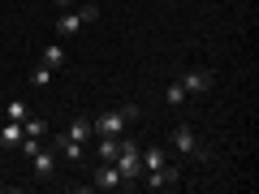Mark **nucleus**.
<instances>
[{
	"mask_svg": "<svg viewBox=\"0 0 259 194\" xmlns=\"http://www.w3.org/2000/svg\"><path fill=\"white\" fill-rule=\"evenodd\" d=\"M112 164H117V173L125 177V181H139V177H143V147H139V142H130V138H121V151H117Z\"/></svg>",
	"mask_w": 259,
	"mask_h": 194,
	"instance_id": "nucleus-1",
	"label": "nucleus"
},
{
	"mask_svg": "<svg viewBox=\"0 0 259 194\" xmlns=\"http://www.w3.org/2000/svg\"><path fill=\"white\" fill-rule=\"evenodd\" d=\"M91 129L100 138H117V134H125V117H121V108L117 112H100V117L91 121Z\"/></svg>",
	"mask_w": 259,
	"mask_h": 194,
	"instance_id": "nucleus-2",
	"label": "nucleus"
},
{
	"mask_svg": "<svg viewBox=\"0 0 259 194\" xmlns=\"http://www.w3.org/2000/svg\"><path fill=\"white\" fill-rule=\"evenodd\" d=\"M177 82L186 86V95H203V91H212L216 74H212V69H190V74H182Z\"/></svg>",
	"mask_w": 259,
	"mask_h": 194,
	"instance_id": "nucleus-3",
	"label": "nucleus"
},
{
	"mask_svg": "<svg viewBox=\"0 0 259 194\" xmlns=\"http://www.w3.org/2000/svg\"><path fill=\"white\" fill-rule=\"evenodd\" d=\"M173 181H182V168L177 164H164V168H147V190H168Z\"/></svg>",
	"mask_w": 259,
	"mask_h": 194,
	"instance_id": "nucleus-4",
	"label": "nucleus"
},
{
	"mask_svg": "<svg viewBox=\"0 0 259 194\" xmlns=\"http://www.w3.org/2000/svg\"><path fill=\"white\" fill-rule=\"evenodd\" d=\"M91 185H95V190H121L125 177L117 173V164H100V168H95V177H91Z\"/></svg>",
	"mask_w": 259,
	"mask_h": 194,
	"instance_id": "nucleus-5",
	"label": "nucleus"
},
{
	"mask_svg": "<svg viewBox=\"0 0 259 194\" xmlns=\"http://www.w3.org/2000/svg\"><path fill=\"white\" fill-rule=\"evenodd\" d=\"M30 164H35V173H39V177L48 181V177L56 173V151H52V147H39L35 156H30Z\"/></svg>",
	"mask_w": 259,
	"mask_h": 194,
	"instance_id": "nucleus-6",
	"label": "nucleus"
},
{
	"mask_svg": "<svg viewBox=\"0 0 259 194\" xmlns=\"http://www.w3.org/2000/svg\"><path fill=\"white\" fill-rule=\"evenodd\" d=\"M52 151H61L65 160H74V164H78L87 147H82V142H74V138H69V134H56V138H52Z\"/></svg>",
	"mask_w": 259,
	"mask_h": 194,
	"instance_id": "nucleus-7",
	"label": "nucleus"
},
{
	"mask_svg": "<svg viewBox=\"0 0 259 194\" xmlns=\"http://www.w3.org/2000/svg\"><path fill=\"white\" fill-rule=\"evenodd\" d=\"M173 147L182 151V156L199 151V138H194V129H190V125H177V129H173Z\"/></svg>",
	"mask_w": 259,
	"mask_h": 194,
	"instance_id": "nucleus-8",
	"label": "nucleus"
},
{
	"mask_svg": "<svg viewBox=\"0 0 259 194\" xmlns=\"http://www.w3.org/2000/svg\"><path fill=\"white\" fill-rule=\"evenodd\" d=\"M87 26V22H82V13H61V22H56V35H61V39H69V35H78V30H82Z\"/></svg>",
	"mask_w": 259,
	"mask_h": 194,
	"instance_id": "nucleus-9",
	"label": "nucleus"
},
{
	"mask_svg": "<svg viewBox=\"0 0 259 194\" xmlns=\"http://www.w3.org/2000/svg\"><path fill=\"white\" fill-rule=\"evenodd\" d=\"M117 151H121V134H117V138H100V142H95L100 164H112V160H117Z\"/></svg>",
	"mask_w": 259,
	"mask_h": 194,
	"instance_id": "nucleus-10",
	"label": "nucleus"
},
{
	"mask_svg": "<svg viewBox=\"0 0 259 194\" xmlns=\"http://www.w3.org/2000/svg\"><path fill=\"white\" fill-rule=\"evenodd\" d=\"M65 134H69V138H74V142H82V147H87V142H91V134H95V129H91V121H87V117H78L74 125L65 129Z\"/></svg>",
	"mask_w": 259,
	"mask_h": 194,
	"instance_id": "nucleus-11",
	"label": "nucleus"
},
{
	"mask_svg": "<svg viewBox=\"0 0 259 194\" xmlns=\"http://www.w3.org/2000/svg\"><path fill=\"white\" fill-rule=\"evenodd\" d=\"M22 138H26V129H22V121H9V125L0 129V142H5V147H18Z\"/></svg>",
	"mask_w": 259,
	"mask_h": 194,
	"instance_id": "nucleus-12",
	"label": "nucleus"
},
{
	"mask_svg": "<svg viewBox=\"0 0 259 194\" xmlns=\"http://www.w3.org/2000/svg\"><path fill=\"white\" fill-rule=\"evenodd\" d=\"M164 164H168L164 147H147V151H143V173H147V168H164Z\"/></svg>",
	"mask_w": 259,
	"mask_h": 194,
	"instance_id": "nucleus-13",
	"label": "nucleus"
},
{
	"mask_svg": "<svg viewBox=\"0 0 259 194\" xmlns=\"http://www.w3.org/2000/svg\"><path fill=\"white\" fill-rule=\"evenodd\" d=\"M44 65L48 69H61L65 65V47L61 43H44Z\"/></svg>",
	"mask_w": 259,
	"mask_h": 194,
	"instance_id": "nucleus-14",
	"label": "nucleus"
},
{
	"mask_svg": "<svg viewBox=\"0 0 259 194\" xmlns=\"http://www.w3.org/2000/svg\"><path fill=\"white\" fill-rule=\"evenodd\" d=\"M56 69H48V65H35V74H30V86H39V91H44V86H52L56 82Z\"/></svg>",
	"mask_w": 259,
	"mask_h": 194,
	"instance_id": "nucleus-15",
	"label": "nucleus"
},
{
	"mask_svg": "<svg viewBox=\"0 0 259 194\" xmlns=\"http://www.w3.org/2000/svg\"><path fill=\"white\" fill-rule=\"evenodd\" d=\"M22 129H26V138H44V134H48V121L26 117V121H22Z\"/></svg>",
	"mask_w": 259,
	"mask_h": 194,
	"instance_id": "nucleus-16",
	"label": "nucleus"
},
{
	"mask_svg": "<svg viewBox=\"0 0 259 194\" xmlns=\"http://www.w3.org/2000/svg\"><path fill=\"white\" fill-rule=\"evenodd\" d=\"M26 117H30L26 100H9V121H26Z\"/></svg>",
	"mask_w": 259,
	"mask_h": 194,
	"instance_id": "nucleus-17",
	"label": "nucleus"
},
{
	"mask_svg": "<svg viewBox=\"0 0 259 194\" xmlns=\"http://www.w3.org/2000/svg\"><path fill=\"white\" fill-rule=\"evenodd\" d=\"M78 13H82V22H95V18H100V5L87 0V5H78Z\"/></svg>",
	"mask_w": 259,
	"mask_h": 194,
	"instance_id": "nucleus-18",
	"label": "nucleus"
},
{
	"mask_svg": "<svg viewBox=\"0 0 259 194\" xmlns=\"http://www.w3.org/2000/svg\"><path fill=\"white\" fill-rule=\"evenodd\" d=\"M186 100V86L182 82H173V86H168V104H173V108H177V104H182Z\"/></svg>",
	"mask_w": 259,
	"mask_h": 194,
	"instance_id": "nucleus-19",
	"label": "nucleus"
},
{
	"mask_svg": "<svg viewBox=\"0 0 259 194\" xmlns=\"http://www.w3.org/2000/svg\"><path fill=\"white\" fill-rule=\"evenodd\" d=\"M121 117H125V125H130V121L143 117V108H139V104H125V108H121Z\"/></svg>",
	"mask_w": 259,
	"mask_h": 194,
	"instance_id": "nucleus-20",
	"label": "nucleus"
},
{
	"mask_svg": "<svg viewBox=\"0 0 259 194\" xmlns=\"http://www.w3.org/2000/svg\"><path fill=\"white\" fill-rule=\"evenodd\" d=\"M69 5H87V0H69Z\"/></svg>",
	"mask_w": 259,
	"mask_h": 194,
	"instance_id": "nucleus-21",
	"label": "nucleus"
}]
</instances>
